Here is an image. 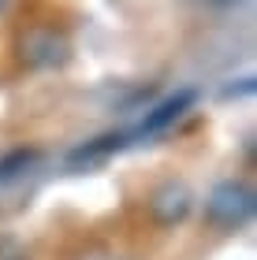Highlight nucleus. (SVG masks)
Here are the masks:
<instances>
[{
    "mask_svg": "<svg viewBox=\"0 0 257 260\" xmlns=\"http://www.w3.org/2000/svg\"><path fill=\"white\" fill-rule=\"evenodd\" d=\"M194 4H205V8H235L242 0H194Z\"/></svg>",
    "mask_w": 257,
    "mask_h": 260,
    "instance_id": "7ed1b4c3",
    "label": "nucleus"
},
{
    "mask_svg": "<svg viewBox=\"0 0 257 260\" xmlns=\"http://www.w3.org/2000/svg\"><path fill=\"white\" fill-rule=\"evenodd\" d=\"M205 212H209L213 223H220V227H239V223H246L250 212H253V190L242 186V182H224L213 197H209Z\"/></svg>",
    "mask_w": 257,
    "mask_h": 260,
    "instance_id": "f257e3e1",
    "label": "nucleus"
},
{
    "mask_svg": "<svg viewBox=\"0 0 257 260\" xmlns=\"http://www.w3.org/2000/svg\"><path fill=\"white\" fill-rule=\"evenodd\" d=\"M22 49H26V56L34 63H56V60H64V52H60L64 45L56 41V34H34Z\"/></svg>",
    "mask_w": 257,
    "mask_h": 260,
    "instance_id": "f03ea898",
    "label": "nucleus"
},
{
    "mask_svg": "<svg viewBox=\"0 0 257 260\" xmlns=\"http://www.w3.org/2000/svg\"><path fill=\"white\" fill-rule=\"evenodd\" d=\"M8 4H11V0H0V11H4V8H8Z\"/></svg>",
    "mask_w": 257,
    "mask_h": 260,
    "instance_id": "20e7f679",
    "label": "nucleus"
}]
</instances>
